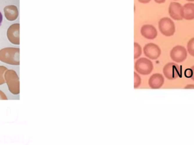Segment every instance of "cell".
<instances>
[{
	"instance_id": "cell-12",
	"label": "cell",
	"mask_w": 194,
	"mask_h": 145,
	"mask_svg": "<svg viewBox=\"0 0 194 145\" xmlns=\"http://www.w3.org/2000/svg\"><path fill=\"white\" fill-rule=\"evenodd\" d=\"M3 11L6 18L9 21H14L16 20L19 15L18 8L15 5L6 6L5 7Z\"/></svg>"
},
{
	"instance_id": "cell-21",
	"label": "cell",
	"mask_w": 194,
	"mask_h": 145,
	"mask_svg": "<svg viewBox=\"0 0 194 145\" xmlns=\"http://www.w3.org/2000/svg\"><path fill=\"white\" fill-rule=\"evenodd\" d=\"M151 0H138V1L142 3H148L150 2Z\"/></svg>"
},
{
	"instance_id": "cell-6",
	"label": "cell",
	"mask_w": 194,
	"mask_h": 145,
	"mask_svg": "<svg viewBox=\"0 0 194 145\" xmlns=\"http://www.w3.org/2000/svg\"><path fill=\"white\" fill-rule=\"evenodd\" d=\"M170 56L172 60L177 63H180L186 60L187 51L184 47L177 46L171 50Z\"/></svg>"
},
{
	"instance_id": "cell-14",
	"label": "cell",
	"mask_w": 194,
	"mask_h": 145,
	"mask_svg": "<svg viewBox=\"0 0 194 145\" xmlns=\"http://www.w3.org/2000/svg\"><path fill=\"white\" fill-rule=\"evenodd\" d=\"M8 70V69L4 66H0V85L6 83L5 79V74Z\"/></svg>"
},
{
	"instance_id": "cell-13",
	"label": "cell",
	"mask_w": 194,
	"mask_h": 145,
	"mask_svg": "<svg viewBox=\"0 0 194 145\" xmlns=\"http://www.w3.org/2000/svg\"><path fill=\"white\" fill-rule=\"evenodd\" d=\"M183 19L186 20L194 19V3H187L183 6Z\"/></svg>"
},
{
	"instance_id": "cell-3",
	"label": "cell",
	"mask_w": 194,
	"mask_h": 145,
	"mask_svg": "<svg viewBox=\"0 0 194 145\" xmlns=\"http://www.w3.org/2000/svg\"><path fill=\"white\" fill-rule=\"evenodd\" d=\"M158 28L161 33L165 36H173L175 32L174 22L168 17L161 18L158 22Z\"/></svg>"
},
{
	"instance_id": "cell-9",
	"label": "cell",
	"mask_w": 194,
	"mask_h": 145,
	"mask_svg": "<svg viewBox=\"0 0 194 145\" xmlns=\"http://www.w3.org/2000/svg\"><path fill=\"white\" fill-rule=\"evenodd\" d=\"M144 54L147 57L152 60H156L161 55V49L154 43H148L144 48Z\"/></svg>"
},
{
	"instance_id": "cell-18",
	"label": "cell",
	"mask_w": 194,
	"mask_h": 145,
	"mask_svg": "<svg viewBox=\"0 0 194 145\" xmlns=\"http://www.w3.org/2000/svg\"><path fill=\"white\" fill-rule=\"evenodd\" d=\"M190 78L194 81V66H193L190 69Z\"/></svg>"
},
{
	"instance_id": "cell-20",
	"label": "cell",
	"mask_w": 194,
	"mask_h": 145,
	"mask_svg": "<svg viewBox=\"0 0 194 145\" xmlns=\"http://www.w3.org/2000/svg\"><path fill=\"white\" fill-rule=\"evenodd\" d=\"M184 89H194V85L191 84V85H187L184 88Z\"/></svg>"
},
{
	"instance_id": "cell-16",
	"label": "cell",
	"mask_w": 194,
	"mask_h": 145,
	"mask_svg": "<svg viewBox=\"0 0 194 145\" xmlns=\"http://www.w3.org/2000/svg\"><path fill=\"white\" fill-rule=\"evenodd\" d=\"M134 59H137L139 57H140L141 55V47H140V46L137 43H134Z\"/></svg>"
},
{
	"instance_id": "cell-15",
	"label": "cell",
	"mask_w": 194,
	"mask_h": 145,
	"mask_svg": "<svg viewBox=\"0 0 194 145\" xmlns=\"http://www.w3.org/2000/svg\"><path fill=\"white\" fill-rule=\"evenodd\" d=\"M187 51L188 53L194 57V37L191 39L187 43Z\"/></svg>"
},
{
	"instance_id": "cell-19",
	"label": "cell",
	"mask_w": 194,
	"mask_h": 145,
	"mask_svg": "<svg viewBox=\"0 0 194 145\" xmlns=\"http://www.w3.org/2000/svg\"><path fill=\"white\" fill-rule=\"evenodd\" d=\"M0 100H8V97L1 90H0Z\"/></svg>"
},
{
	"instance_id": "cell-10",
	"label": "cell",
	"mask_w": 194,
	"mask_h": 145,
	"mask_svg": "<svg viewBox=\"0 0 194 145\" xmlns=\"http://www.w3.org/2000/svg\"><path fill=\"white\" fill-rule=\"evenodd\" d=\"M141 34L145 38L153 40L157 36V31L156 28L151 24L144 25L141 28Z\"/></svg>"
},
{
	"instance_id": "cell-7",
	"label": "cell",
	"mask_w": 194,
	"mask_h": 145,
	"mask_svg": "<svg viewBox=\"0 0 194 145\" xmlns=\"http://www.w3.org/2000/svg\"><path fill=\"white\" fill-rule=\"evenodd\" d=\"M170 17L175 21H181L183 19V9L182 5L177 2H172L169 7Z\"/></svg>"
},
{
	"instance_id": "cell-23",
	"label": "cell",
	"mask_w": 194,
	"mask_h": 145,
	"mask_svg": "<svg viewBox=\"0 0 194 145\" xmlns=\"http://www.w3.org/2000/svg\"><path fill=\"white\" fill-rule=\"evenodd\" d=\"M2 19H3V17H2V15L1 12H0V26H1V24H2Z\"/></svg>"
},
{
	"instance_id": "cell-5",
	"label": "cell",
	"mask_w": 194,
	"mask_h": 145,
	"mask_svg": "<svg viewBox=\"0 0 194 145\" xmlns=\"http://www.w3.org/2000/svg\"><path fill=\"white\" fill-rule=\"evenodd\" d=\"M135 69L143 75L149 74L153 69V65L152 61L146 58H141L136 62Z\"/></svg>"
},
{
	"instance_id": "cell-1",
	"label": "cell",
	"mask_w": 194,
	"mask_h": 145,
	"mask_svg": "<svg viewBox=\"0 0 194 145\" xmlns=\"http://www.w3.org/2000/svg\"><path fill=\"white\" fill-rule=\"evenodd\" d=\"M20 49L17 48H5L0 50V61L12 65H19Z\"/></svg>"
},
{
	"instance_id": "cell-25",
	"label": "cell",
	"mask_w": 194,
	"mask_h": 145,
	"mask_svg": "<svg viewBox=\"0 0 194 145\" xmlns=\"http://www.w3.org/2000/svg\"><path fill=\"white\" fill-rule=\"evenodd\" d=\"M174 1H177V0H174Z\"/></svg>"
},
{
	"instance_id": "cell-17",
	"label": "cell",
	"mask_w": 194,
	"mask_h": 145,
	"mask_svg": "<svg viewBox=\"0 0 194 145\" xmlns=\"http://www.w3.org/2000/svg\"><path fill=\"white\" fill-rule=\"evenodd\" d=\"M134 88H137L141 84V78H140V77L138 74H137L136 72H134Z\"/></svg>"
},
{
	"instance_id": "cell-24",
	"label": "cell",
	"mask_w": 194,
	"mask_h": 145,
	"mask_svg": "<svg viewBox=\"0 0 194 145\" xmlns=\"http://www.w3.org/2000/svg\"><path fill=\"white\" fill-rule=\"evenodd\" d=\"M187 1H189V2H194V0H186Z\"/></svg>"
},
{
	"instance_id": "cell-4",
	"label": "cell",
	"mask_w": 194,
	"mask_h": 145,
	"mask_svg": "<svg viewBox=\"0 0 194 145\" xmlns=\"http://www.w3.org/2000/svg\"><path fill=\"white\" fill-rule=\"evenodd\" d=\"M163 72L167 79L174 80L182 76V69L178 64L174 62H169L164 66Z\"/></svg>"
},
{
	"instance_id": "cell-11",
	"label": "cell",
	"mask_w": 194,
	"mask_h": 145,
	"mask_svg": "<svg viewBox=\"0 0 194 145\" xmlns=\"http://www.w3.org/2000/svg\"><path fill=\"white\" fill-rule=\"evenodd\" d=\"M164 77L161 74L156 73L153 74L149 79V85L153 89L161 88L164 84Z\"/></svg>"
},
{
	"instance_id": "cell-22",
	"label": "cell",
	"mask_w": 194,
	"mask_h": 145,
	"mask_svg": "<svg viewBox=\"0 0 194 145\" xmlns=\"http://www.w3.org/2000/svg\"><path fill=\"white\" fill-rule=\"evenodd\" d=\"M154 1L157 3H162L166 1V0H154Z\"/></svg>"
},
{
	"instance_id": "cell-2",
	"label": "cell",
	"mask_w": 194,
	"mask_h": 145,
	"mask_svg": "<svg viewBox=\"0 0 194 145\" xmlns=\"http://www.w3.org/2000/svg\"><path fill=\"white\" fill-rule=\"evenodd\" d=\"M5 79L10 92L14 95H18L20 93V84L17 72L13 70H8L5 74Z\"/></svg>"
},
{
	"instance_id": "cell-8",
	"label": "cell",
	"mask_w": 194,
	"mask_h": 145,
	"mask_svg": "<svg viewBox=\"0 0 194 145\" xmlns=\"http://www.w3.org/2000/svg\"><path fill=\"white\" fill-rule=\"evenodd\" d=\"M19 28L20 24L15 23L11 25L7 31V37L10 43L13 44L19 45Z\"/></svg>"
}]
</instances>
